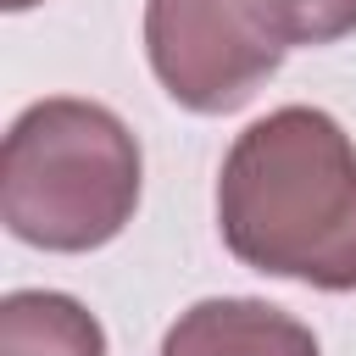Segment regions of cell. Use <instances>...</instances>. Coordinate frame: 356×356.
<instances>
[{
	"label": "cell",
	"mask_w": 356,
	"mask_h": 356,
	"mask_svg": "<svg viewBox=\"0 0 356 356\" xmlns=\"http://www.w3.org/2000/svg\"><path fill=\"white\" fill-rule=\"evenodd\" d=\"M161 356H323L317 334L250 295L195 300L161 339Z\"/></svg>",
	"instance_id": "obj_4"
},
{
	"label": "cell",
	"mask_w": 356,
	"mask_h": 356,
	"mask_svg": "<svg viewBox=\"0 0 356 356\" xmlns=\"http://www.w3.org/2000/svg\"><path fill=\"white\" fill-rule=\"evenodd\" d=\"M145 56L184 111L222 117L278 72L284 44L250 0H145Z\"/></svg>",
	"instance_id": "obj_3"
},
{
	"label": "cell",
	"mask_w": 356,
	"mask_h": 356,
	"mask_svg": "<svg viewBox=\"0 0 356 356\" xmlns=\"http://www.w3.org/2000/svg\"><path fill=\"white\" fill-rule=\"evenodd\" d=\"M6 11H28V6H39V0H0Z\"/></svg>",
	"instance_id": "obj_7"
},
{
	"label": "cell",
	"mask_w": 356,
	"mask_h": 356,
	"mask_svg": "<svg viewBox=\"0 0 356 356\" xmlns=\"http://www.w3.org/2000/svg\"><path fill=\"white\" fill-rule=\"evenodd\" d=\"M278 44H339L356 33V0H250Z\"/></svg>",
	"instance_id": "obj_6"
},
{
	"label": "cell",
	"mask_w": 356,
	"mask_h": 356,
	"mask_svg": "<svg viewBox=\"0 0 356 356\" xmlns=\"http://www.w3.org/2000/svg\"><path fill=\"white\" fill-rule=\"evenodd\" d=\"M0 356H106V328L61 289H11L0 300Z\"/></svg>",
	"instance_id": "obj_5"
},
{
	"label": "cell",
	"mask_w": 356,
	"mask_h": 356,
	"mask_svg": "<svg viewBox=\"0 0 356 356\" xmlns=\"http://www.w3.org/2000/svg\"><path fill=\"white\" fill-rule=\"evenodd\" d=\"M139 139L128 122L95 100H39L28 106L0 150V222L56 256H83L111 245L139 206Z\"/></svg>",
	"instance_id": "obj_2"
},
{
	"label": "cell",
	"mask_w": 356,
	"mask_h": 356,
	"mask_svg": "<svg viewBox=\"0 0 356 356\" xmlns=\"http://www.w3.org/2000/svg\"><path fill=\"white\" fill-rule=\"evenodd\" d=\"M222 245L267 273L328 295L356 289V145L317 106L250 122L217 172Z\"/></svg>",
	"instance_id": "obj_1"
}]
</instances>
